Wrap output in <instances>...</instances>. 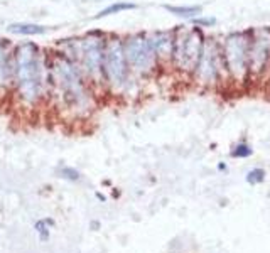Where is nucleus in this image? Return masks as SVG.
Here are the masks:
<instances>
[{"label":"nucleus","mask_w":270,"mask_h":253,"mask_svg":"<svg viewBox=\"0 0 270 253\" xmlns=\"http://www.w3.org/2000/svg\"><path fill=\"white\" fill-rule=\"evenodd\" d=\"M208 36L203 29L196 25H176L174 27V51L171 70L188 80H191L193 73L203 54V47Z\"/></svg>","instance_id":"nucleus-1"},{"label":"nucleus","mask_w":270,"mask_h":253,"mask_svg":"<svg viewBox=\"0 0 270 253\" xmlns=\"http://www.w3.org/2000/svg\"><path fill=\"white\" fill-rule=\"evenodd\" d=\"M135 81H140L132 75L130 66L127 62L124 38L112 34L107 38L103 57V84L120 94H127L132 88L137 86Z\"/></svg>","instance_id":"nucleus-2"},{"label":"nucleus","mask_w":270,"mask_h":253,"mask_svg":"<svg viewBox=\"0 0 270 253\" xmlns=\"http://www.w3.org/2000/svg\"><path fill=\"white\" fill-rule=\"evenodd\" d=\"M191 81L206 89L231 84L225 66L223 52H221V41L216 38H206L203 54L193 73Z\"/></svg>","instance_id":"nucleus-3"},{"label":"nucleus","mask_w":270,"mask_h":253,"mask_svg":"<svg viewBox=\"0 0 270 253\" xmlns=\"http://www.w3.org/2000/svg\"><path fill=\"white\" fill-rule=\"evenodd\" d=\"M52 76L61 91V97L70 107H84L89 100L83 71L70 57L57 56L52 66Z\"/></svg>","instance_id":"nucleus-4"},{"label":"nucleus","mask_w":270,"mask_h":253,"mask_svg":"<svg viewBox=\"0 0 270 253\" xmlns=\"http://www.w3.org/2000/svg\"><path fill=\"white\" fill-rule=\"evenodd\" d=\"M248 46H250V33L236 30L226 34L221 41V52L226 71H228L231 84L247 86L250 73H248Z\"/></svg>","instance_id":"nucleus-5"},{"label":"nucleus","mask_w":270,"mask_h":253,"mask_svg":"<svg viewBox=\"0 0 270 253\" xmlns=\"http://www.w3.org/2000/svg\"><path fill=\"white\" fill-rule=\"evenodd\" d=\"M124 49H125V57L130 66L132 75L137 80L152 78L162 68L156 52L152 51L149 41H147L145 33H135V34L125 36Z\"/></svg>","instance_id":"nucleus-6"},{"label":"nucleus","mask_w":270,"mask_h":253,"mask_svg":"<svg viewBox=\"0 0 270 253\" xmlns=\"http://www.w3.org/2000/svg\"><path fill=\"white\" fill-rule=\"evenodd\" d=\"M107 38L102 33H89L78 41L76 57L83 75L93 83L103 84V57Z\"/></svg>","instance_id":"nucleus-7"},{"label":"nucleus","mask_w":270,"mask_h":253,"mask_svg":"<svg viewBox=\"0 0 270 253\" xmlns=\"http://www.w3.org/2000/svg\"><path fill=\"white\" fill-rule=\"evenodd\" d=\"M14 71L20 93L27 100H36L41 89V68L38 59V47L34 44L22 46L15 54Z\"/></svg>","instance_id":"nucleus-8"},{"label":"nucleus","mask_w":270,"mask_h":253,"mask_svg":"<svg viewBox=\"0 0 270 253\" xmlns=\"http://www.w3.org/2000/svg\"><path fill=\"white\" fill-rule=\"evenodd\" d=\"M248 33V83H258L270 75V27H253Z\"/></svg>","instance_id":"nucleus-9"},{"label":"nucleus","mask_w":270,"mask_h":253,"mask_svg":"<svg viewBox=\"0 0 270 253\" xmlns=\"http://www.w3.org/2000/svg\"><path fill=\"white\" fill-rule=\"evenodd\" d=\"M147 41L152 47V51L156 52L159 62L162 68H171L172 61V51H174V27L172 29H156L151 33H145Z\"/></svg>","instance_id":"nucleus-10"},{"label":"nucleus","mask_w":270,"mask_h":253,"mask_svg":"<svg viewBox=\"0 0 270 253\" xmlns=\"http://www.w3.org/2000/svg\"><path fill=\"white\" fill-rule=\"evenodd\" d=\"M162 7L166 9L169 14H172L174 17L186 19V20H191L203 14V7H201V5H171V4L166 5L164 4Z\"/></svg>","instance_id":"nucleus-11"},{"label":"nucleus","mask_w":270,"mask_h":253,"mask_svg":"<svg viewBox=\"0 0 270 253\" xmlns=\"http://www.w3.org/2000/svg\"><path fill=\"white\" fill-rule=\"evenodd\" d=\"M44 25L39 24H29V22H17L9 25V33L17 34V36H39L46 33Z\"/></svg>","instance_id":"nucleus-12"},{"label":"nucleus","mask_w":270,"mask_h":253,"mask_svg":"<svg viewBox=\"0 0 270 253\" xmlns=\"http://www.w3.org/2000/svg\"><path fill=\"white\" fill-rule=\"evenodd\" d=\"M135 9H137V4L134 2H113V4H110L108 7H105L103 10H100V12L95 15V19H103V17H108V15L122 14V12H127V10H135Z\"/></svg>","instance_id":"nucleus-13"},{"label":"nucleus","mask_w":270,"mask_h":253,"mask_svg":"<svg viewBox=\"0 0 270 253\" xmlns=\"http://www.w3.org/2000/svg\"><path fill=\"white\" fill-rule=\"evenodd\" d=\"M216 24H218V19L213 17V15H206V14H201L198 17L191 19V25H196V27H199L203 30L215 27Z\"/></svg>","instance_id":"nucleus-14"},{"label":"nucleus","mask_w":270,"mask_h":253,"mask_svg":"<svg viewBox=\"0 0 270 253\" xmlns=\"http://www.w3.org/2000/svg\"><path fill=\"white\" fill-rule=\"evenodd\" d=\"M252 154H253V149L250 144H247V142L236 144L230 152V155L233 157V159H247V157H250Z\"/></svg>","instance_id":"nucleus-15"},{"label":"nucleus","mask_w":270,"mask_h":253,"mask_svg":"<svg viewBox=\"0 0 270 253\" xmlns=\"http://www.w3.org/2000/svg\"><path fill=\"white\" fill-rule=\"evenodd\" d=\"M265 176H267L265 169L255 167V169H252V171H248V172H247L245 181H247L248 184H250V186H257V184H260V182L265 181Z\"/></svg>","instance_id":"nucleus-16"},{"label":"nucleus","mask_w":270,"mask_h":253,"mask_svg":"<svg viewBox=\"0 0 270 253\" xmlns=\"http://www.w3.org/2000/svg\"><path fill=\"white\" fill-rule=\"evenodd\" d=\"M61 174H63V177L70 179V181H78L79 179V172L76 171V169H71V167H63Z\"/></svg>","instance_id":"nucleus-17"},{"label":"nucleus","mask_w":270,"mask_h":253,"mask_svg":"<svg viewBox=\"0 0 270 253\" xmlns=\"http://www.w3.org/2000/svg\"><path fill=\"white\" fill-rule=\"evenodd\" d=\"M36 228H38V231H39V238H41L42 241H46L47 238H49V230H47L46 226H44V221H39V223L36 225Z\"/></svg>","instance_id":"nucleus-18"},{"label":"nucleus","mask_w":270,"mask_h":253,"mask_svg":"<svg viewBox=\"0 0 270 253\" xmlns=\"http://www.w3.org/2000/svg\"><path fill=\"white\" fill-rule=\"evenodd\" d=\"M218 171H226V166L225 164H218Z\"/></svg>","instance_id":"nucleus-19"}]
</instances>
